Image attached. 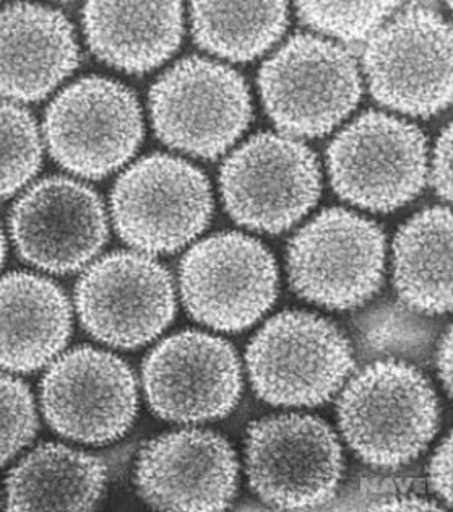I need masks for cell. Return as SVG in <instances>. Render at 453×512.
Listing matches in <instances>:
<instances>
[{"label": "cell", "mask_w": 453, "mask_h": 512, "mask_svg": "<svg viewBox=\"0 0 453 512\" xmlns=\"http://www.w3.org/2000/svg\"><path fill=\"white\" fill-rule=\"evenodd\" d=\"M10 235L23 261L52 274H70L103 249L108 215L91 187L54 176L31 186L13 205Z\"/></svg>", "instance_id": "cell-16"}, {"label": "cell", "mask_w": 453, "mask_h": 512, "mask_svg": "<svg viewBox=\"0 0 453 512\" xmlns=\"http://www.w3.org/2000/svg\"><path fill=\"white\" fill-rule=\"evenodd\" d=\"M437 371L444 384L447 394L452 395V329H447L442 335L439 350H437Z\"/></svg>", "instance_id": "cell-31"}, {"label": "cell", "mask_w": 453, "mask_h": 512, "mask_svg": "<svg viewBox=\"0 0 453 512\" xmlns=\"http://www.w3.org/2000/svg\"><path fill=\"white\" fill-rule=\"evenodd\" d=\"M328 173L341 199L371 212H392L423 191L428 147L418 127L367 111L333 139Z\"/></svg>", "instance_id": "cell-5"}, {"label": "cell", "mask_w": 453, "mask_h": 512, "mask_svg": "<svg viewBox=\"0 0 453 512\" xmlns=\"http://www.w3.org/2000/svg\"><path fill=\"white\" fill-rule=\"evenodd\" d=\"M346 443L366 464L397 469L426 449L439 425L431 382L402 360H379L354 374L338 400Z\"/></svg>", "instance_id": "cell-1"}, {"label": "cell", "mask_w": 453, "mask_h": 512, "mask_svg": "<svg viewBox=\"0 0 453 512\" xmlns=\"http://www.w3.org/2000/svg\"><path fill=\"white\" fill-rule=\"evenodd\" d=\"M372 509H390V511H441L436 503L419 496L397 495L380 501Z\"/></svg>", "instance_id": "cell-30"}, {"label": "cell", "mask_w": 453, "mask_h": 512, "mask_svg": "<svg viewBox=\"0 0 453 512\" xmlns=\"http://www.w3.org/2000/svg\"><path fill=\"white\" fill-rule=\"evenodd\" d=\"M418 313L400 303H382L359 317L358 332L363 350L389 360H421L428 355L434 326Z\"/></svg>", "instance_id": "cell-24"}, {"label": "cell", "mask_w": 453, "mask_h": 512, "mask_svg": "<svg viewBox=\"0 0 453 512\" xmlns=\"http://www.w3.org/2000/svg\"><path fill=\"white\" fill-rule=\"evenodd\" d=\"M135 482L163 511H221L238 488V459L220 434L182 430L153 439L140 452Z\"/></svg>", "instance_id": "cell-17"}, {"label": "cell", "mask_w": 453, "mask_h": 512, "mask_svg": "<svg viewBox=\"0 0 453 512\" xmlns=\"http://www.w3.org/2000/svg\"><path fill=\"white\" fill-rule=\"evenodd\" d=\"M38 430L35 400L25 382L0 373V465L30 444Z\"/></svg>", "instance_id": "cell-27"}, {"label": "cell", "mask_w": 453, "mask_h": 512, "mask_svg": "<svg viewBox=\"0 0 453 512\" xmlns=\"http://www.w3.org/2000/svg\"><path fill=\"white\" fill-rule=\"evenodd\" d=\"M103 460L64 444H43L10 472L5 491L10 511H88L106 488Z\"/></svg>", "instance_id": "cell-21"}, {"label": "cell", "mask_w": 453, "mask_h": 512, "mask_svg": "<svg viewBox=\"0 0 453 512\" xmlns=\"http://www.w3.org/2000/svg\"><path fill=\"white\" fill-rule=\"evenodd\" d=\"M384 231L345 209H328L291 239L288 274L301 298L328 309L358 308L379 290Z\"/></svg>", "instance_id": "cell-8"}, {"label": "cell", "mask_w": 453, "mask_h": 512, "mask_svg": "<svg viewBox=\"0 0 453 512\" xmlns=\"http://www.w3.org/2000/svg\"><path fill=\"white\" fill-rule=\"evenodd\" d=\"M246 360L260 399L285 407L324 404L354 368L343 332L324 317L302 311L272 317L255 334Z\"/></svg>", "instance_id": "cell-3"}, {"label": "cell", "mask_w": 453, "mask_h": 512, "mask_svg": "<svg viewBox=\"0 0 453 512\" xmlns=\"http://www.w3.org/2000/svg\"><path fill=\"white\" fill-rule=\"evenodd\" d=\"M72 309L48 278L15 272L0 278V368L31 373L64 350Z\"/></svg>", "instance_id": "cell-19"}, {"label": "cell", "mask_w": 453, "mask_h": 512, "mask_svg": "<svg viewBox=\"0 0 453 512\" xmlns=\"http://www.w3.org/2000/svg\"><path fill=\"white\" fill-rule=\"evenodd\" d=\"M41 405L52 430L65 438L111 443L134 423L137 382L132 369L113 353L75 348L44 376Z\"/></svg>", "instance_id": "cell-14"}, {"label": "cell", "mask_w": 453, "mask_h": 512, "mask_svg": "<svg viewBox=\"0 0 453 512\" xmlns=\"http://www.w3.org/2000/svg\"><path fill=\"white\" fill-rule=\"evenodd\" d=\"M5 252H7V244H5L4 231H2V226H0V267L4 264Z\"/></svg>", "instance_id": "cell-32"}, {"label": "cell", "mask_w": 453, "mask_h": 512, "mask_svg": "<svg viewBox=\"0 0 453 512\" xmlns=\"http://www.w3.org/2000/svg\"><path fill=\"white\" fill-rule=\"evenodd\" d=\"M429 482L432 490L436 491V495L449 508H452V436L450 434L432 456L431 465H429Z\"/></svg>", "instance_id": "cell-29"}, {"label": "cell", "mask_w": 453, "mask_h": 512, "mask_svg": "<svg viewBox=\"0 0 453 512\" xmlns=\"http://www.w3.org/2000/svg\"><path fill=\"white\" fill-rule=\"evenodd\" d=\"M431 183L437 196L452 200V126L445 127L437 139L432 158Z\"/></svg>", "instance_id": "cell-28"}, {"label": "cell", "mask_w": 453, "mask_h": 512, "mask_svg": "<svg viewBox=\"0 0 453 512\" xmlns=\"http://www.w3.org/2000/svg\"><path fill=\"white\" fill-rule=\"evenodd\" d=\"M400 2H298V17L312 30L341 41L369 40Z\"/></svg>", "instance_id": "cell-26"}, {"label": "cell", "mask_w": 453, "mask_h": 512, "mask_svg": "<svg viewBox=\"0 0 453 512\" xmlns=\"http://www.w3.org/2000/svg\"><path fill=\"white\" fill-rule=\"evenodd\" d=\"M150 116L163 144L194 157L216 158L251 124V93L231 67L187 57L153 83Z\"/></svg>", "instance_id": "cell-4"}, {"label": "cell", "mask_w": 453, "mask_h": 512, "mask_svg": "<svg viewBox=\"0 0 453 512\" xmlns=\"http://www.w3.org/2000/svg\"><path fill=\"white\" fill-rule=\"evenodd\" d=\"M364 72L380 105L428 118L452 101V28L441 15L410 7L367 41Z\"/></svg>", "instance_id": "cell-7"}, {"label": "cell", "mask_w": 453, "mask_h": 512, "mask_svg": "<svg viewBox=\"0 0 453 512\" xmlns=\"http://www.w3.org/2000/svg\"><path fill=\"white\" fill-rule=\"evenodd\" d=\"M179 280L187 313L223 332L251 327L278 295L277 262L270 251L234 231L195 244L182 259Z\"/></svg>", "instance_id": "cell-12"}, {"label": "cell", "mask_w": 453, "mask_h": 512, "mask_svg": "<svg viewBox=\"0 0 453 512\" xmlns=\"http://www.w3.org/2000/svg\"><path fill=\"white\" fill-rule=\"evenodd\" d=\"M43 161L38 126L26 109L0 101V199L35 178Z\"/></svg>", "instance_id": "cell-25"}, {"label": "cell", "mask_w": 453, "mask_h": 512, "mask_svg": "<svg viewBox=\"0 0 453 512\" xmlns=\"http://www.w3.org/2000/svg\"><path fill=\"white\" fill-rule=\"evenodd\" d=\"M393 282L398 296L418 313L452 309V212L432 207L411 217L393 243Z\"/></svg>", "instance_id": "cell-22"}, {"label": "cell", "mask_w": 453, "mask_h": 512, "mask_svg": "<svg viewBox=\"0 0 453 512\" xmlns=\"http://www.w3.org/2000/svg\"><path fill=\"white\" fill-rule=\"evenodd\" d=\"M220 189L234 222L281 233L319 200V161L291 135L264 132L231 153L221 168Z\"/></svg>", "instance_id": "cell-9"}, {"label": "cell", "mask_w": 453, "mask_h": 512, "mask_svg": "<svg viewBox=\"0 0 453 512\" xmlns=\"http://www.w3.org/2000/svg\"><path fill=\"white\" fill-rule=\"evenodd\" d=\"M75 306L82 326L96 340L111 347H142L173 321V277L153 257L113 252L80 278Z\"/></svg>", "instance_id": "cell-13"}, {"label": "cell", "mask_w": 453, "mask_h": 512, "mask_svg": "<svg viewBox=\"0 0 453 512\" xmlns=\"http://www.w3.org/2000/svg\"><path fill=\"white\" fill-rule=\"evenodd\" d=\"M78 62L74 27L59 10L35 4L0 10V96L43 100Z\"/></svg>", "instance_id": "cell-18"}, {"label": "cell", "mask_w": 453, "mask_h": 512, "mask_svg": "<svg viewBox=\"0 0 453 512\" xmlns=\"http://www.w3.org/2000/svg\"><path fill=\"white\" fill-rule=\"evenodd\" d=\"M88 46L108 66L143 74L176 53L184 35L179 2H90L83 9Z\"/></svg>", "instance_id": "cell-20"}, {"label": "cell", "mask_w": 453, "mask_h": 512, "mask_svg": "<svg viewBox=\"0 0 453 512\" xmlns=\"http://www.w3.org/2000/svg\"><path fill=\"white\" fill-rule=\"evenodd\" d=\"M151 410L176 423L223 418L238 405L241 361L226 340L187 330L163 340L143 363Z\"/></svg>", "instance_id": "cell-15"}, {"label": "cell", "mask_w": 453, "mask_h": 512, "mask_svg": "<svg viewBox=\"0 0 453 512\" xmlns=\"http://www.w3.org/2000/svg\"><path fill=\"white\" fill-rule=\"evenodd\" d=\"M252 490L270 506L312 509L330 503L343 477V452L332 428L311 415L255 421L246 439Z\"/></svg>", "instance_id": "cell-11"}, {"label": "cell", "mask_w": 453, "mask_h": 512, "mask_svg": "<svg viewBox=\"0 0 453 512\" xmlns=\"http://www.w3.org/2000/svg\"><path fill=\"white\" fill-rule=\"evenodd\" d=\"M111 213L117 233L132 248L151 254L174 252L210 223L212 187L199 168L156 153L117 179Z\"/></svg>", "instance_id": "cell-6"}, {"label": "cell", "mask_w": 453, "mask_h": 512, "mask_svg": "<svg viewBox=\"0 0 453 512\" xmlns=\"http://www.w3.org/2000/svg\"><path fill=\"white\" fill-rule=\"evenodd\" d=\"M195 43L234 62L252 61L280 40L288 27L285 2H194Z\"/></svg>", "instance_id": "cell-23"}, {"label": "cell", "mask_w": 453, "mask_h": 512, "mask_svg": "<svg viewBox=\"0 0 453 512\" xmlns=\"http://www.w3.org/2000/svg\"><path fill=\"white\" fill-rule=\"evenodd\" d=\"M265 111L280 131L298 137L328 134L361 100L353 54L319 36L294 35L259 70Z\"/></svg>", "instance_id": "cell-2"}, {"label": "cell", "mask_w": 453, "mask_h": 512, "mask_svg": "<svg viewBox=\"0 0 453 512\" xmlns=\"http://www.w3.org/2000/svg\"><path fill=\"white\" fill-rule=\"evenodd\" d=\"M51 157L70 173L100 179L129 161L142 142V109L129 88L85 77L62 90L44 116Z\"/></svg>", "instance_id": "cell-10"}]
</instances>
